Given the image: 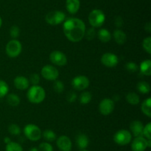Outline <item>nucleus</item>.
Here are the masks:
<instances>
[{
    "mask_svg": "<svg viewBox=\"0 0 151 151\" xmlns=\"http://www.w3.org/2000/svg\"><path fill=\"white\" fill-rule=\"evenodd\" d=\"M63 30L69 41L78 42L85 36L86 25L83 21L81 19L78 18H69L63 23Z\"/></svg>",
    "mask_w": 151,
    "mask_h": 151,
    "instance_id": "1",
    "label": "nucleus"
},
{
    "mask_svg": "<svg viewBox=\"0 0 151 151\" xmlns=\"http://www.w3.org/2000/svg\"><path fill=\"white\" fill-rule=\"evenodd\" d=\"M27 99L31 103L39 104L45 99L46 93L44 89L39 85H32L27 93Z\"/></svg>",
    "mask_w": 151,
    "mask_h": 151,
    "instance_id": "2",
    "label": "nucleus"
},
{
    "mask_svg": "<svg viewBox=\"0 0 151 151\" xmlns=\"http://www.w3.org/2000/svg\"><path fill=\"white\" fill-rule=\"evenodd\" d=\"M106 15L103 10L94 9L88 15V22L93 28H100L104 24Z\"/></svg>",
    "mask_w": 151,
    "mask_h": 151,
    "instance_id": "3",
    "label": "nucleus"
},
{
    "mask_svg": "<svg viewBox=\"0 0 151 151\" xmlns=\"http://www.w3.org/2000/svg\"><path fill=\"white\" fill-rule=\"evenodd\" d=\"M24 133L25 136L28 139H29L30 141H33V142L39 140L41 137V134H42L41 129L38 126L32 124H29L25 126L24 129Z\"/></svg>",
    "mask_w": 151,
    "mask_h": 151,
    "instance_id": "4",
    "label": "nucleus"
},
{
    "mask_svg": "<svg viewBox=\"0 0 151 151\" xmlns=\"http://www.w3.org/2000/svg\"><path fill=\"white\" fill-rule=\"evenodd\" d=\"M66 19V14L60 10H54L47 14L45 20L49 25H57L62 23Z\"/></svg>",
    "mask_w": 151,
    "mask_h": 151,
    "instance_id": "5",
    "label": "nucleus"
},
{
    "mask_svg": "<svg viewBox=\"0 0 151 151\" xmlns=\"http://www.w3.org/2000/svg\"><path fill=\"white\" fill-rule=\"evenodd\" d=\"M22 50V44L16 39L10 40L6 45V53L10 58L17 57Z\"/></svg>",
    "mask_w": 151,
    "mask_h": 151,
    "instance_id": "6",
    "label": "nucleus"
},
{
    "mask_svg": "<svg viewBox=\"0 0 151 151\" xmlns=\"http://www.w3.org/2000/svg\"><path fill=\"white\" fill-rule=\"evenodd\" d=\"M132 139V134L127 130H118L114 136V141L117 144L125 146L129 144Z\"/></svg>",
    "mask_w": 151,
    "mask_h": 151,
    "instance_id": "7",
    "label": "nucleus"
},
{
    "mask_svg": "<svg viewBox=\"0 0 151 151\" xmlns=\"http://www.w3.org/2000/svg\"><path fill=\"white\" fill-rule=\"evenodd\" d=\"M41 75L45 79L49 81H55L59 76V72L57 68L52 65H45L41 69Z\"/></svg>",
    "mask_w": 151,
    "mask_h": 151,
    "instance_id": "8",
    "label": "nucleus"
},
{
    "mask_svg": "<svg viewBox=\"0 0 151 151\" xmlns=\"http://www.w3.org/2000/svg\"><path fill=\"white\" fill-rule=\"evenodd\" d=\"M114 107V102L112 99L106 98L100 102L99 105V110L103 115H108L113 112Z\"/></svg>",
    "mask_w": 151,
    "mask_h": 151,
    "instance_id": "9",
    "label": "nucleus"
},
{
    "mask_svg": "<svg viewBox=\"0 0 151 151\" xmlns=\"http://www.w3.org/2000/svg\"><path fill=\"white\" fill-rule=\"evenodd\" d=\"M50 60L51 61L52 63L58 66H64L67 63L66 56L63 52L59 50H55L50 53Z\"/></svg>",
    "mask_w": 151,
    "mask_h": 151,
    "instance_id": "10",
    "label": "nucleus"
},
{
    "mask_svg": "<svg viewBox=\"0 0 151 151\" xmlns=\"http://www.w3.org/2000/svg\"><path fill=\"white\" fill-rule=\"evenodd\" d=\"M72 85L75 90H83L89 86V80L85 76H78L72 79Z\"/></svg>",
    "mask_w": 151,
    "mask_h": 151,
    "instance_id": "11",
    "label": "nucleus"
},
{
    "mask_svg": "<svg viewBox=\"0 0 151 151\" xmlns=\"http://www.w3.org/2000/svg\"><path fill=\"white\" fill-rule=\"evenodd\" d=\"M101 62L103 65L108 68H113L117 65L119 59L116 55L112 53H106L102 56Z\"/></svg>",
    "mask_w": 151,
    "mask_h": 151,
    "instance_id": "12",
    "label": "nucleus"
},
{
    "mask_svg": "<svg viewBox=\"0 0 151 151\" xmlns=\"http://www.w3.org/2000/svg\"><path fill=\"white\" fill-rule=\"evenodd\" d=\"M147 148V139L143 136L136 137L131 144L133 151H145Z\"/></svg>",
    "mask_w": 151,
    "mask_h": 151,
    "instance_id": "13",
    "label": "nucleus"
},
{
    "mask_svg": "<svg viewBox=\"0 0 151 151\" xmlns=\"http://www.w3.org/2000/svg\"><path fill=\"white\" fill-rule=\"evenodd\" d=\"M57 146L60 151H71L72 147V141L68 136H60L57 139Z\"/></svg>",
    "mask_w": 151,
    "mask_h": 151,
    "instance_id": "14",
    "label": "nucleus"
},
{
    "mask_svg": "<svg viewBox=\"0 0 151 151\" xmlns=\"http://www.w3.org/2000/svg\"><path fill=\"white\" fill-rule=\"evenodd\" d=\"M14 86L16 89L20 90H24L29 87V81L26 77L23 76H18L14 78Z\"/></svg>",
    "mask_w": 151,
    "mask_h": 151,
    "instance_id": "15",
    "label": "nucleus"
},
{
    "mask_svg": "<svg viewBox=\"0 0 151 151\" xmlns=\"http://www.w3.org/2000/svg\"><path fill=\"white\" fill-rule=\"evenodd\" d=\"M143 128H144V126H143L142 123L140 121H137V120L132 121L130 124V129H131V133L136 137L143 136Z\"/></svg>",
    "mask_w": 151,
    "mask_h": 151,
    "instance_id": "16",
    "label": "nucleus"
},
{
    "mask_svg": "<svg viewBox=\"0 0 151 151\" xmlns=\"http://www.w3.org/2000/svg\"><path fill=\"white\" fill-rule=\"evenodd\" d=\"M81 6L80 0H66V7L67 11L71 14H75L78 13Z\"/></svg>",
    "mask_w": 151,
    "mask_h": 151,
    "instance_id": "17",
    "label": "nucleus"
},
{
    "mask_svg": "<svg viewBox=\"0 0 151 151\" xmlns=\"http://www.w3.org/2000/svg\"><path fill=\"white\" fill-rule=\"evenodd\" d=\"M76 143L78 148L81 150H85L89 144V139L88 136L84 133H80L76 138Z\"/></svg>",
    "mask_w": 151,
    "mask_h": 151,
    "instance_id": "18",
    "label": "nucleus"
},
{
    "mask_svg": "<svg viewBox=\"0 0 151 151\" xmlns=\"http://www.w3.org/2000/svg\"><path fill=\"white\" fill-rule=\"evenodd\" d=\"M113 36L115 41H116L118 44H123L127 40L126 34H125V33L124 32V31H122V30L117 29L116 30L114 31Z\"/></svg>",
    "mask_w": 151,
    "mask_h": 151,
    "instance_id": "19",
    "label": "nucleus"
},
{
    "mask_svg": "<svg viewBox=\"0 0 151 151\" xmlns=\"http://www.w3.org/2000/svg\"><path fill=\"white\" fill-rule=\"evenodd\" d=\"M139 69L140 71L142 74L144 75L147 76H150L151 74V62L150 60L147 59V60H145L140 64L139 66Z\"/></svg>",
    "mask_w": 151,
    "mask_h": 151,
    "instance_id": "20",
    "label": "nucleus"
},
{
    "mask_svg": "<svg viewBox=\"0 0 151 151\" xmlns=\"http://www.w3.org/2000/svg\"><path fill=\"white\" fill-rule=\"evenodd\" d=\"M98 38L102 42L106 43L110 41L111 38V33L108 30L102 28L98 31Z\"/></svg>",
    "mask_w": 151,
    "mask_h": 151,
    "instance_id": "21",
    "label": "nucleus"
},
{
    "mask_svg": "<svg viewBox=\"0 0 151 151\" xmlns=\"http://www.w3.org/2000/svg\"><path fill=\"white\" fill-rule=\"evenodd\" d=\"M142 111L147 117H151V99L147 98L142 104Z\"/></svg>",
    "mask_w": 151,
    "mask_h": 151,
    "instance_id": "22",
    "label": "nucleus"
},
{
    "mask_svg": "<svg viewBox=\"0 0 151 151\" xmlns=\"http://www.w3.org/2000/svg\"><path fill=\"white\" fill-rule=\"evenodd\" d=\"M7 102L10 106L16 107L20 104V99L17 95L14 93H10L7 96Z\"/></svg>",
    "mask_w": 151,
    "mask_h": 151,
    "instance_id": "23",
    "label": "nucleus"
},
{
    "mask_svg": "<svg viewBox=\"0 0 151 151\" xmlns=\"http://www.w3.org/2000/svg\"><path fill=\"white\" fill-rule=\"evenodd\" d=\"M126 100L127 102L129 104L132 105H137L139 103V96L137 93H133V92H131V93H128L126 96Z\"/></svg>",
    "mask_w": 151,
    "mask_h": 151,
    "instance_id": "24",
    "label": "nucleus"
},
{
    "mask_svg": "<svg viewBox=\"0 0 151 151\" xmlns=\"http://www.w3.org/2000/svg\"><path fill=\"white\" fill-rule=\"evenodd\" d=\"M137 90L142 94H147L150 91V86L146 81H140L137 84Z\"/></svg>",
    "mask_w": 151,
    "mask_h": 151,
    "instance_id": "25",
    "label": "nucleus"
},
{
    "mask_svg": "<svg viewBox=\"0 0 151 151\" xmlns=\"http://www.w3.org/2000/svg\"><path fill=\"white\" fill-rule=\"evenodd\" d=\"M44 139L47 142H54L56 139V134L51 130H46L41 134Z\"/></svg>",
    "mask_w": 151,
    "mask_h": 151,
    "instance_id": "26",
    "label": "nucleus"
},
{
    "mask_svg": "<svg viewBox=\"0 0 151 151\" xmlns=\"http://www.w3.org/2000/svg\"><path fill=\"white\" fill-rule=\"evenodd\" d=\"M91 98H92V96H91V94L89 92H83L80 96L79 101L82 105H86V104H88L91 102Z\"/></svg>",
    "mask_w": 151,
    "mask_h": 151,
    "instance_id": "27",
    "label": "nucleus"
},
{
    "mask_svg": "<svg viewBox=\"0 0 151 151\" xmlns=\"http://www.w3.org/2000/svg\"><path fill=\"white\" fill-rule=\"evenodd\" d=\"M6 151H23V148L19 143L10 142L6 145Z\"/></svg>",
    "mask_w": 151,
    "mask_h": 151,
    "instance_id": "28",
    "label": "nucleus"
},
{
    "mask_svg": "<svg viewBox=\"0 0 151 151\" xmlns=\"http://www.w3.org/2000/svg\"><path fill=\"white\" fill-rule=\"evenodd\" d=\"M9 87L7 83L3 80H0V98L5 96L8 93Z\"/></svg>",
    "mask_w": 151,
    "mask_h": 151,
    "instance_id": "29",
    "label": "nucleus"
},
{
    "mask_svg": "<svg viewBox=\"0 0 151 151\" xmlns=\"http://www.w3.org/2000/svg\"><path fill=\"white\" fill-rule=\"evenodd\" d=\"M53 89L55 91L58 93H60L64 90V84L60 80H55L54 84H53Z\"/></svg>",
    "mask_w": 151,
    "mask_h": 151,
    "instance_id": "30",
    "label": "nucleus"
},
{
    "mask_svg": "<svg viewBox=\"0 0 151 151\" xmlns=\"http://www.w3.org/2000/svg\"><path fill=\"white\" fill-rule=\"evenodd\" d=\"M8 131L13 136H19L21 133V128L17 124H12L8 127Z\"/></svg>",
    "mask_w": 151,
    "mask_h": 151,
    "instance_id": "31",
    "label": "nucleus"
},
{
    "mask_svg": "<svg viewBox=\"0 0 151 151\" xmlns=\"http://www.w3.org/2000/svg\"><path fill=\"white\" fill-rule=\"evenodd\" d=\"M142 46L144 50L147 52V53L150 54L151 53V37H147L144 39L142 42Z\"/></svg>",
    "mask_w": 151,
    "mask_h": 151,
    "instance_id": "32",
    "label": "nucleus"
},
{
    "mask_svg": "<svg viewBox=\"0 0 151 151\" xmlns=\"http://www.w3.org/2000/svg\"><path fill=\"white\" fill-rule=\"evenodd\" d=\"M142 136L145 137L146 139H151V123H147L143 128Z\"/></svg>",
    "mask_w": 151,
    "mask_h": 151,
    "instance_id": "33",
    "label": "nucleus"
},
{
    "mask_svg": "<svg viewBox=\"0 0 151 151\" xmlns=\"http://www.w3.org/2000/svg\"><path fill=\"white\" fill-rule=\"evenodd\" d=\"M38 149V151H53V147L48 142H42Z\"/></svg>",
    "mask_w": 151,
    "mask_h": 151,
    "instance_id": "34",
    "label": "nucleus"
},
{
    "mask_svg": "<svg viewBox=\"0 0 151 151\" xmlns=\"http://www.w3.org/2000/svg\"><path fill=\"white\" fill-rule=\"evenodd\" d=\"M96 33L95 30V28H89L88 30H87L86 33H85V35H86V38L88 40V41H91V40L94 39V37L96 36Z\"/></svg>",
    "mask_w": 151,
    "mask_h": 151,
    "instance_id": "35",
    "label": "nucleus"
},
{
    "mask_svg": "<svg viewBox=\"0 0 151 151\" xmlns=\"http://www.w3.org/2000/svg\"><path fill=\"white\" fill-rule=\"evenodd\" d=\"M125 68L128 71L131 73H135L139 69V67L135 62H128V63L125 65Z\"/></svg>",
    "mask_w": 151,
    "mask_h": 151,
    "instance_id": "36",
    "label": "nucleus"
},
{
    "mask_svg": "<svg viewBox=\"0 0 151 151\" xmlns=\"http://www.w3.org/2000/svg\"><path fill=\"white\" fill-rule=\"evenodd\" d=\"M10 33L12 38L16 39V38L19 36V33H20V29H19V27L16 26V25H13V26H12L11 28H10Z\"/></svg>",
    "mask_w": 151,
    "mask_h": 151,
    "instance_id": "37",
    "label": "nucleus"
},
{
    "mask_svg": "<svg viewBox=\"0 0 151 151\" xmlns=\"http://www.w3.org/2000/svg\"><path fill=\"white\" fill-rule=\"evenodd\" d=\"M29 82L33 85H38V83L40 82V76L37 73H32L29 76Z\"/></svg>",
    "mask_w": 151,
    "mask_h": 151,
    "instance_id": "38",
    "label": "nucleus"
},
{
    "mask_svg": "<svg viewBox=\"0 0 151 151\" xmlns=\"http://www.w3.org/2000/svg\"><path fill=\"white\" fill-rule=\"evenodd\" d=\"M77 98H78V96H77L76 93H75V92H72V91L69 92V93L67 94V96H66L67 101L69 102H75V101L77 100Z\"/></svg>",
    "mask_w": 151,
    "mask_h": 151,
    "instance_id": "39",
    "label": "nucleus"
},
{
    "mask_svg": "<svg viewBox=\"0 0 151 151\" xmlns=\"http://www.w3.org/2000/svg\"><path fill=\"white\" fill-rule=\"evenodd\" d=\"M115 25L118 28H121V27L123 25V20H122V18L120 16H118L115 19Z\"/></svg>",
    "mask_w": 151,
    "mask_h": 151,
    "instance_id": "40",
    "label": "nucleus"
},
{
    "mask_svg": "<svg viewBox=\"0 0 151 151\" xmlns=\"http://www.w3.org/2000/svg\"><path fill=\"white\" fill-rule=\"evenodd\" d=\"M145 30L148 33L151 32V24L150 23V22H148V23L146 24L145 26Z\"/></svg>",
    "mask_w": 151,
    "mask_h": 151,
    "instance_id": "41",
    "label": "nucleus"
},
{
    "mask_svg": "<svg viewBox=\"0 0 151 151\" xmlns=\"http://www.w3.org/2000/svg\"><path fill=\"white\" fill-rule=\"evenodd\" d=\"M4 142H5L6 144H8V143H10V142H11V141H10V138H8V137L4 138Z\"/></svg>",
    "mask_w": 151,
    "mask_h": 151,
    "instance_id": "42",
    "label": "nucleus"
},
{
    "mask_svg": "<svg viewBox=\"0 0 151 151\" xmlns=\"http://www.w3.org/2000/svg\"><path fill=\"white\" fill-rule=\"evenodd\" d=\"M29 151H38V149L37 147H32L30 148Z\"/></svg>",
    "mask_w": 151,
    "mask_h": 151,
    "instance_id": "43",
    "label": "nucleus"
},
{
    "mask_svg": "<svg viewBox=\"0 0 151 151\" xmlns=\"http://www.w3.org/2000/svg\"><path fill=\"white\" fill-rule=\"evenodd\" d=\"M1 24H2V20H1V17H0V28H1Z\"/></svg>",
    "mask_w": 151,
    "mask_h": 151,
    "instance_id": "44",
    "label": "nucleus"
},
{
    "mask_svg": "<svg viewBox=\"0 0 151 151\" xmlns=\"http://www.w3.org/2000/svg\"><path fill=\"white\" fill-rule=\"evenodd\" d=\"M79 151H88V150H79Z\"/></svg>",
    "mask_w": 151,
    "mask_h": 151,
    "instance_id": "45",
    "label": "nucleus"
}]
</instances>
